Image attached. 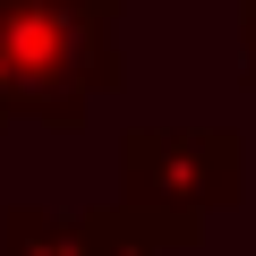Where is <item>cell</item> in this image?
Returning <instances> with one entry per match:
<instances>
[{
  "label": "cell",
  "instance_id": "cell-1",
  "mask_svg": "<svg viewBox=\"0 0 256 256\" xmlns=\"http://www.w3.org/2000/svg\"><path fill=\"white\" fill-rule=\"evenodd\" d=\"M128 0H0V128H77L128 86L120 68Z\"/></svg>",
  "mask_w": 256,
  "mask_h": 256
},
{
  "label": "cell",
  "instance_id": "cell-2",
  "mask_svg": "<svg viewBox=\"0 0 256 256\" xmlns=\"http://www.w3.org/2000/svg\"><path fill=\"white\" fill-rule=\"evenodd\" d=\"M248 196V137L239 128H128L120 137V214L154 230L171 256L205 239L222 205Z\"/></svg>",
  "mask_w": 256,
  "mask_h": 256
},
{
  "label": "cell",
  "instance_id": "cell-5",
  "mask_svg": "<svg viewBox=\"0 0 256 256\" xmlns=\"http://www.w3.org/2000/svg\"><path fill=\"white\" fill-rule=\"evenodd\" d=\"M239 77L256 86V0H239Z\"/></svg>",
  "mask_w": 256,
  "mask_h": 256
},
{
  "label": "cell",
  "instance_id": "cell-3",
  "mask_svg": "<svg viewBox=\"0 0 256 256\" xmlns=\"http://www.w3.org/2000/svg\"><path fill=\"white\" fill-rule=\"evenodd\" d=\"M94 214H52V205H9L0 222V256H86Z\"/></svg>",
  "mask_w": 256,
  "mask_h": 256
},
{
  "label": "cell",
  "instance_id": "cell-4",
  "mask_svg": "<svg viewBox=\"0 0 256 256\" xmlns=\"http://www.w3.org/2000/svg\"><path fill=\"white\" fill-rule=\"evenodd\" d=\"M86 256H171L154 230H137L120 205H94V239H86Z\"/></svg>",
  "mask_w": 256,
  "mask_h": 256
}]
</instances>
